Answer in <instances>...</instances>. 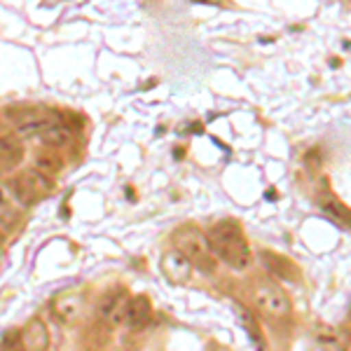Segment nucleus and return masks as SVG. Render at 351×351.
Masks as SVG:
<instances>
[{
    "instance_id": "1",
    "label": "nucleus",
    "mask_w": 351,
    "mask_h": 351,
    "mask_svg": "<svg viewBox=\"0 0 351 351\" xmlns=\"http://www.w3.org/2000/svg\"><path fill=\"white\" fill-rule=\"evenodd\" d=\"M206 237L218 260H223L232 269L248 267V263H251V246H248V239L243 237L241 228L234 220L216 223L213 228H208Z\"/></svg>"
},
{
    "instance_id": "2",
    "label": "nucleus",
    "mask_w": 351,
    "mask_h": 351,
    "mask_svg": "<svg viewBox=\"0 0 351 351\" xmlns=\"http://www.w3.org/2000/svg\"><path fill=\"white\" fill-rule=\"evenodd\" d=\"M173 246L192 263V267H199L204 271H213L216 267V253H213L211 243H208L206 232L185 225L173 232Z\"/></svg>"
},
{
    "instance_id": "3",
    "label": "nucleus",
    "mask_w": 351,
    "mask_h": 351,
    "mask_svg": "<svg viewBox=\"0 0 351 351\" xmlns=\"http://www.w3.org/2000/svg\"><path fill=\"white\" fill-rule=\"evenodd\" d=\"M253 302L256 307L263 311L269 319H288L293 311L291 298L284 291V286L276 284V281H260V284L253 288Z\"/></svg>"
},
{
    "instance_id": "4",
    "label": "nucleus",
    "mask_w": 351,
    "mask_h": 351,
    "mask_svg": "<svg viewBox=\"0 0 351 351\" xmlns=\"http://www.w3.org/2000/svg\"><path fill=\"white\" fill-rule=\"evenodd\" d=\"M12 188H14L16 199H19L21 206L26 208V206H33V204H38L49 195V190H52V180L45 178V176L40 171H36V169H24V171H19L14 176Z\"/></svg>"
},
{
    "instance_id": "5",
    "label": "nucleus",
    "mask_w": 351,
    "mask_h": 351,
    "mask_svg": "<svg viewBox=\"0 0 351 351\" xmlns=\"http://www.w3.org/2000/svg\"><path fill=\"white\" fill-rule=\"evenodd\" d=\"M21 202L16 199L12 183L0 180V234H12L21 218Z\"/></svg>"
},
{
    "instance_id": "6",
    "label": "nucleus",
    "mask_w": 351,
    "mask_h": 351,
    "mask_svg": "<svg viewBox=\"0 0 351 351\" xmlns=\"http://www.w3.org/2000/svg\"><path fill=\"white\" fill-rule=\"evenodd\" d=\"M84 295L82 291H64L52 300V314L61 324H73L82 316Z\"/></svg>"
},
{
    "instance_id": "7",
    "label": "nucleus",
    "mask_w": 351,
    "mask_h": 351,
    "mask_svg": "<svg viewBox=\"0 0 351 351\" xmlns=\"http://www.w3.org/2000/svg\"><path fill=\"white\" fill-rule=\"evenodd\" d=\"M160 267H162V274L169 279V284H173V286L188 284L192 276V263L180 251H176V248L164 253Z\"/></svg>"
},
{
    "instance_id": "8",
    "label": "nucleus",
    "mask_w": 351,
    "mask_h": 351,
    "mask_svg": "<svg viewBox=\"0 0 351 351\" xmlns=\"http://www.w3.org/2000/svg\"><path fill=\"white\" fill-rule=\"evenodd\" d=\"M349 342V332L339 330V328L319 326L311 332V351H347Z\"/></svg>"
},
{
    "instance_id": "9",
    "label": "nucleus",
    "mask_w": 351,
    "mask_h": 351,
    "mask_svg": "<svg viewBox=\"0 0 351 351\" xmlns=\"http://www.w3.org/2000/svg\"><path fill=\"white\" fill-rule=\"evenodd\" d=\"M129 302H132V295H129L127 291H115L112 295H108L101 302V307H99L101 321H104L106 326H122L124 321H127Z\"/></svg>"
},
{
    "instance_id": "10",
    "label": "nucleus",
    "mask_w": 351,
    "mask_h": 351,
    "mask_svg": "<svg viewBox=\"0 0 351 351\" xmlns=\"http://www.w3.org/2000/svg\"><path fill=\"white\" fill-rule=\"evenodd\" d=\"M21 351H47L49 349V330L40 319H31L19 330Z\"/></svg>"
},
{
    "instance_id": "11",
    "label": "nucleus",
    "mask_w": 351,
    "mask_h": 351,
    "mask_svg": "<svg viewBox=\"0 0 351 351\" xmlns=\"http://www.w3.org/2000/svg\"><path fill=\"white\" fill-rule=\"evenodd\" d=\"M152 319V302L148 295H134L132 302H129V309H127V324L132 330H141L150 324Z\"/></svg>"
},
{
    "instance_id": "12",
    "label": "nucleus",
    "mask_w": 351,
    "mask_h": 351,
    "mask_svg": "<svg viewBox=\"0 0 351 351\" xmlns=\"http://www.w3.org/2000/svg\"><path fill=\"white\" fill-rule=\"evenodd\" d=\"M40 141H43L45 148H52V150L66 148V145L73 141V129L61 122H52L45 132H40Z\"/></svg>"
},
{
    "instance_id": "13",
    "label": "nucleus",
    "mask_w": 351,
    "mask_h": 351,
    "mask_svg": "<svg viewBox=\"0 0 351 351\" xmlns=\"http://www.w3.org/2000/svg\"><path fill=\"white\" fill-rule=\"evenodd\" d=\"M33 167H36V171H40L45 178L52 180L54 176L61 171L64 162H61L59 152H54L52 148H43L36 152V157H33Z\"/></svg>"
},
{
    "instance_id": "14",
    "label": "nucleus",
    "mask_w": 351,
    "mask_h": 351,
    "mask_svg": "<svg viewBox=\"0 0 351 351\" xmlns=\"http://www.w3.org/2000/svg\"><path fill=\"white\" fill-rule=\"evenodd\" d=\"M24 160V150L14 138H0V173L12 171Z\"/></svg>"
},
{
    "instance_id": "15",
    "label": "nucleus",
    "mask_w": 351,
    "mask_h": 351,
    "mask_svg": "<svg viewBox=\"0 0 351 351\" xmlns=\"http://www.w3.org/2000/svg\"><path fill=\"white\" fill-rule=\"evenodd\" d=\"M241 324L246 326V330L251 332V337H253V342L258 344V347H263V337H260V328H256V321H253V316L248 314V311H243L241 309Z\"/></svg>"
}]
</instances>
